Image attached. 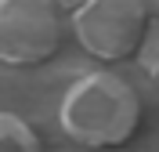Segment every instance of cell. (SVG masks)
Masks as SVG:
<instances>
[{
    "label": "cell",
    "mask_w": 159,
    "mask_h": 152,
    "mask_svg": "<svg viewBox=\"0 0 159 152\" xmlns=\"http://www.w3.org/2000/svg\"><path fill=\"white\" fill-rule=\"evenodd\" d=\"M58 120L72 141L87 149H116L134 138L141 123V101L123 76L87 72L65 91Z\"/></svg>",
    "instance_id": "obj_1"
},
{
    "label": "cell",
    "mask_w": 159,
    "mask_h": 152,
    "mask_svg": "<svg viewBox=\"0 0 159 152\" xmlns=\"http://www.w3.org/2000/svg\"><path fill=\"white\" fill-rule=\"evenodd\" d=\"M69 33V7L51 0H0V62L40 65L54 58Z\"/></svg>",
    "instance_id": "obj_2"
},
{
    "label": "cell",
    "mask_w": 159,
    "mask_h": 152,
    "mask_svg": "<svg viewBox=\"0 0 159 152\" xmlns=\"http://www.w3.org/2000/svg\"><path fill=\"white\" fill-rule=\"evenodd\" d=\"M148 7L138 0H87L69 11V29L80 47L101 62H119L134 54L148 29Z\"/></svg>",
    "instance_id": "obj_3"
},
{
    "label": "cell",
    "mask_w": 159,
    "mask_h": 152,
    "mask_svg": "<svg viewBox=\"0 0 159 152\" xmlns=\"http://www.w3.org/2000/svg\"><path fill=\"white\" fill-rule=\"evenodd\" d=\"M0 152H43V141L18 112H0Z\"/></svg>",
    "instance_id": "obj_4"
},
{
    "label": "cell",
    "mask_w": 159,
    "mask_h": 152,
    "mask_svg": "<svg viewBox=\"0 0 159 152\" xmlns=\"http://www.w3.org/2000/svg\"><path fill=\"white\" fill-rule=\"evenodd\" d=\"M138 54H141V69L148 72V80L159 87V18L148 22V29H145V40H141Z\"/></svg>",
    "instance_id": "obj_5"
}]
</instances>
